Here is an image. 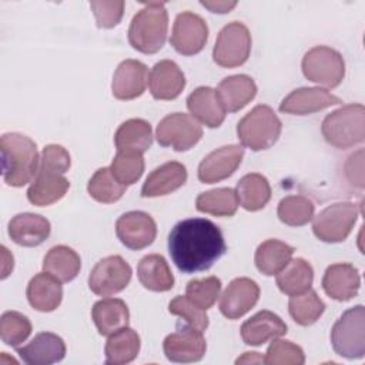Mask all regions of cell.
Wrapping results in <instances>:
<instances>
[{
  "mask_svg": "<svg viewBox=\"0 0 365 365\" xmlns=\"http://www.w3.org/2000/svg\"><path fill=\"white\" fill-rule=\"evenodd\" d=\"M215 91L225 111L235 113L254 100L257 84L247 74H235L221 80Z\"/></svg>",
  "mask_w": 365,
  "mask_h": 365,
  "instance_id": "cell-28",
  "label": "cell"
},
{
  "mask_svg": "<svg viewBox=\"0 0 365 365\" xmlns=\"http://www.w3.org/2000/svg\"><path fill=\"white\" fill-rule=\"evenodd\" d=\"M201 6H204L212 13L224 14L231 11L237 6V1H201Z\"/></svg>",
  "mask_w": 365,
  "mask_h": 365,
  "instance_id": "cell-47",
  "label": "cell"
},
{
  "mask_svg": "<svg viewBox=\"0 0 365 365\" xmlns=\"http://www.w3.org/2000/svg\"><path fill=\"white\" fill-rule=\"evenodd\" d=\"M81 268L80 255L67 245H56L48 250L43 259V271L61 282L73 281Z\"/></svg>",
  "mask_w": 365,
  "mask_h": 365,
  "instance_id": "cell-33",
  "label": "cell"
},
{
  "mask_svg": "<svg viewBox=\"0 0 365 365\" xmlns=\"http://www.w3.org/2000/svg\"><path fill=\"white\" fill-rule=\"evenodd\" d=\"M31 334L30 319L17 311H6L0 318V336L1 341L17 348Z\"/></svg>",
  "mask_w": 365,
  "mask_h": 365,
  "instance_id": "cell-42",
  "label": "cell"
},
{
  "mask_svg": "<svg viewBox=\"0 0 365 365\" xmlns=\"http://www.w3.org/2000/svg\"><path fill=\"white\" fill-rule=\"evenodd\" d=\"M187 107L191 115L210 128H217L225 118V108L222 107L217 91L211 87H198L187 97Z\"/></svg>",
  "mask_w": 365,
  "mask_h": 365,
  "instance_id": "cell-26",
  "label": "cell"
},
{
  "mask_svg": "<svg viewBox=\"0 0 365 365\" xmlns=\"http://www.w3.org/2000/svg\"><path fill=\"white\" fill-rule=\"evenodd\" d=\"M163 349L167 359L171 362H198L205 355L207 342L202 331L184 322L180 324L174 332L165 336Z\"/></svg>",
  "mask_w": 365,
  "mask_h": 365,
  "instance_id": "cell-13",
  "label": "cell"
},
{
  "mask_svg": "<svg viewBox=\"0 0 365 365\" xmlns=\"http://www.w3.org/2000/svg\"><path fill=\"white\" fill-rule=\"evenodd\" d=\"M288 311L298 325L308 327L319 319L325 311V304L318 294L309 288L308 291L289 298Z\"/></svg>",
  "mask_w": 365,
  "mask_h": 365,
  "instance_id": "cell-38",
  "label": "cell"
},
{
  "mask_svg": "<svg viewBox=\"0 0 365 365\" xmlns=\"http://www.w3.org/2000/svg\"><path fill=\"white\" fill-rule=\"evenodd\" d=\"M322 135L335 148H349L365 140V108L348 104L328 114L321 125Z\"/></svg>",
  "mask_w": 365,
  "mask_h": 365,
  "instance_id": "cell-5",
  "label": "cell"
},
{
  "mask_svg": "<svg viewBox=\"0 0 365 365\" xmlns=\"http://www.w3.org/2000/svg\"><path fill=\"white\" fill-rule=\"evenodd\" d=\"M237 364H261L264 362V356L259 355L258 352H244L242 356H240L237 361Z\"/></svg>",
  "mask_w": 365,
  "mask_h": 365,
  "instance_id": "cell-49",
  "label": "cell"
},
{
  "mask_svg": "<svg viewBox=\"0 0 365 365\" xmlns=\"http://www.w3.org/2000/svg\"><path fill=\"white\" fill-rule=\"evenodd\" d=\"M251 34L241 21H231L222 27L212 50L214 61L225 68L242 66L251 53Z\"/></svg>",
  "mask_w": 365,
  "mask_h": 365,
  "instance_id": "cell-10",
  "label": "cell"
},
{
  "mask_svg": "<svg viewBox=\"0 0 365 365\" xmlns=\"http://www.w3.org/2000/svg\"><path fill=\"white\" fill-rule=\"evenodd\" d=\"M131 267L120 255L100 259L88 275V288L100 297H110L123 291L131 279Z\"/></svg>",
  "mask_w": 365,
  "mask_h": 365,
  "instance_id": "cell-12",
  "label": "cell"
},
{
  "mask_svg": "<svg viewBox=\"0 0 365 365\" xmlns=\"http://www.w3.org/2000/svg\"><path fill=\"white\" fill-rule=\"evenodd\" d=\"M168 311L173 315L182 318L185 324L202 332L208 328V317L205 311L191 302L187 295H177L174 299H171L168 304Z\"/></svg>",
  "mask_w": 365,
  "mask_h": 365,
  "instance_id": "cell-45",
  "label": "cell"
},
{
  "mask_svg": "<svg viewBox=\"0 0 365 365\" xmlns=\"http://www.w3.org/2000/svg\"><path fill=\"white\" fill-rule=\"evenodd\" d=\"M90 7L94 13L97 26L100 29H111L115 27L124 13V1L114 0V1H91Z\"/></svg>",
  "mask_w": 365,
  "mask_h": 365,
  "instance_id": "cell-46",
  "label": "cell"
},
{
  "mask_svg": "<svg viewBox=\"0 0 365 365\" xmlns=\"http://www.w3.org/2000/svg\"><path fill=\"white\" fill-rule=\"evenodd\" d=\"M168 30V14L161 1L145 3L133 17L128 27V41L140 53L154 54L165 43Z\"/></svg>",
  "mask_w": 365,
  "mask_h": 365,
  "instance_id": "cell-4",
  "label": "cell"
},
{
  "mask_svg": "<svg viewBox=\"0 0 365 365\" xmlns=\"http://www.w3.org/2000/svg\"><path fill=\"white\" fill-rule=\"evenodd\" d=\"M334 351L348 359L365 355V309L362 305L346 309L331 329Z\"/></svg>",
  "mask_w": 365,
  "mask_h": 365,
  "instance_id": "cell-7",
  "label": "cell"
},
{
  "mask_svg": "<svg viewBox=\"0 0 365 365\" xmlns=\"http://www.w3.org/2000/svg\"><path fill=\"white\" fill-rule=\"evenodd\" d=\"M111 174L123 185H131L137 182L144 173V158L137 151H117L111 165Z\"/></svg>",
  "mask_w": 365,
  "mask_h": 365,
  "instance_id": "cell-41",
  "label": "cell"
},
{
  "mask_svg": "<svg viewBox=\"0 0 365 365\" xmlns=\"http://www.w3.org/2000/svg\"><path fill=\"white\" fill-rule=\"evenodd\" d=\"M148 86L155 100H174L185 87V76L173 60H161L151 68Z\"/></svg>",
  "mask_w": 365,
  "mask_h": 365,
  "instance_id": "cell-22",
  "label": "cell"
},
{
  "mask_svg": "<svg viewBox=\"0 0 365 365\" xmlns=\"http://www.w3.org/2000/svg\"><path fill=\"white\" fill-rule=\"evenodd\" d=\"M281 120L265 104L255 106L237 124V134L242 147L252 151L267 150L277 143L281 134Z\"/></svg>",
  "mask_w": 365,
  "mask_h": 365,
  "instance_id": "cell-6",
  "label": "cell"
},
{
  "mask_svg": "<svg viewBox=\"0 0 365 365\" xmlns=\"http://www.w3.org/2000/svg\"><path fill=\"white\" fill-rule=\"evenodd\" d=\"M153 143L150 123L143 118H130L124 121L114 134L117 151H137L144 154Z\"/></svg>",
  "mask_w": 365,
  "mask_h": 365,
  "instance_id": "cell-31",
  "label": "cell"
},
{
  "mask_svg": "<svg viewBox=\"0 0 365 365\" xmlns=\"http://www.w3.org/2000/svg\"><path fill=\"white\" fill-rule=\"evenodd\" d=\"M314 281V269L304 258L291 261L277 274V285L285 295H299L308 291Z\"/></svg>",
  "mask_w": 365,
  "mask_h": 365,
  "instance_id": "cell-34",
  "label": "cell"
},
{
  "mask_svg": "<svg viewBox=\"0 0 365 365\" xmlns=\"http://www.w3.org/2000/svg\"><path fill=\"white\" fill-rule=\"evenodd\" d=\"M195 207L200 212L217 217H232L238 208V198L232 188H215L201 192L195 200Z\"/></svg>",
  "mask_w": 365,
  "mask_h": 365,
  "instance_id": "cell-37",
  "label": "cell"
},
{
  "mask_svg": "<svg viewBox=\"0 0 365 365\" xmlns=\"http://www.w3.org/2000/svg\"><path fill=\"white\" fill-rule=\"evenodd\" d=\"M187 181V168L178 161H168L153 170L141 188V195L145 198L167 195Z\"/></svg>",
  "mask_w": 365,
  "mask_h": 365,
  "instance_id": "cell-25",
  "label": "cell"
},
{
  "mask_svg": "<svg viewBox=\"0 0 365 365\" xmlns=\"http://www.w3.org/2000/svg\"><path fill=\"white\" fill-rule=\"evenodd\" d=\"M287 334V324L277 314L262 309L241 325V338L247 345L258 346Z\"/></svg>",
  "mask_w": 365,
  "mask_h": 365,
  "instance_id": "cell-24",
  "label": "cell"
},
{
  "mask_svg": "<svg viewBox=\"0 0 365 365\" xmlns=\"http://www.w3.org/2000/svg\"><path fill=\"white\" fill-rule=\"evenodd\" d=\"M26 295L36 311L51 312L58 308L63 299L61 281L46 271L40 272L30 279Z\"/></svg>",
  "mask_w": 365,
  "mask_h": 365,
  "instance_id": "cell-27",
  "label": "cell"
},
{
  "mask_svg": "<svg viewBox=\"0 0 365 365\" xmlns=\"http://www.w3.org/2000/svg\"><path fill=\"white\" fill-rule=\"evenodd\" d=\"M358 215L359 208L354 202L331 204L314 217L312 231L324 242H341L351 234Z\"/></svg>",
  "mask_w": 365,
  "mask_h": 365,
  "instance_id": "cell-9",
  "label": "cell"
},
{
  "mask_svg": "<svg viewBox=\"0 0 365 365\" xmlns=\"http://www.w3.org/2000/svg\"><path fill=\"white\" fill-rule=\"evenodd\" d=\"M125 188L127 187L118 182L111 174L110 167L98 168L87 184L90 197L103 204H113L118 201L124 195Z\"/></svg>",
  "mask_w": 365,
  "mask_h": 365,
  "instance_id": "cell-39",
  "label": "cell"
},
{
  "mask_svg": "<svg viewBox=\"0 0 365 365\" xmlns=\"http://www.w3.org/2000/svg\"><path fill=\"white\" fill-rule=\"evenodd\" d=\"M341 98L321 87H301L291 91L279 104V111L295 115H307L331 106L341 104Z\"/></svg>",
  "mask_w": 365,
  "mask_h": 365,
  "instance_id": "cell-18",
  "label": "cell"
},
{
  "mask_svg": "<svg viewBox=\"0 0 365 365\" xmlns=\"http://www.w3.org/2000/svg\"><path fill=\"white\" fill-rule=\"evenodd\" d=\"M70 164V154L63 145H46L37 174L27 190L29 201L37 207H47L61 200L70 187L68 180L64 177Z\"/></svg>",
  "mask_w": 365,
  "mask_h": 365,
  "instance_id": "cell-2",
  "label": "cell"
},
{
  "mask_svg": "<svg viewBox=\"0 0 365 365\" xmlns=\"http://www.w3.org/2000/svg\"><path fill=\"white\" fill-rule=\"evenodd\" d=\"M227 251L221 230L207 218H187L177 222L168 235V252L175 267L185 272H200Z\"/></svg>",
  "mask_w": 365,
  "mask_h": 365,
  "instance_id": "cell-1",
  "label": "cell"
},
{
  "mask_svg": "<svg viewBox=\"0 0 365 365\" xmlns=\"http://www.w3.org/2000/svg\"><path fill=\"white\" fill-rule=\"evenodd\" d=\"M148 68L138 60H124L118 64L111 83L113 96L118 100L140 97L148 83Z\"/></svg>",
  "mask_w": 365,
  "mask_h": 365,
  "instance_id": "cell-19",
  "label": "cell"
},
{
  "mask_svg": "<svg viewBox=\"0 0 365 365\" xmlns=\"http://www.w3.org/2000/svg\"><path fill=\"white\" fill-rule=\"evenodd\" d=\"M259 298L258 284L247 277L232 279L224 289L220 299V311L228 319L245 315Z\"/></svg>",
  "mask_w": 365,
  "mask_h": 365,
  "instance_id": "cell-17",
  "label": "cell"
},
{
  "mask_svg": "<svg viewBox=\"0 0 365 365\" xmlns=\"http://www.w3.org/2000/svg\"><path fill=\"white\" fill-rule=\"evenodd\" d=\"M3 180L10 187H23L34 180L40 158L36 143L20 133H6L0 138Z\"/></svg>",
  "mask_w": 365,
  "mask_h": 365,
  "instance_id": "cell-3",
  "label": "cell"
},
{
  "mask_svg": "<svg viewBox=\"0 0 365 365\" xmlns=\"http://www.w3.org/2000/svg\"><path fill=\"white\" fill-rule=\"evenodd\" d=\"M294 248L279 240H267L255 251V265L264 275H277L292 258Z\"/></svg>",
  "mask_w": 365,
  "mask_h": 365,
  "instance_id": "cell-36",
  "label": "cell"
},
{
  "mask_svg": "<svg viewBox=\"0 0 365 365\" xmlns=\"http://www.w3.org/2000/svg\"><path fill=\"white\" fill-rule=\"evenodd\" d=\"M315 207L311 200L304 195H288L278 204V218L291 227H301L314 218Z\"/></svg>",
  "mask_w": 365,
  "mask_h": 365,
  "instance_id": "cell-40",
  "label": "cell"
},
{
  "mask_svg": "<svg viewBox=\"0 0 365 365\" xmlns=\"http://www.w3.org/2000/svg\"><path fill=\"white\" fill-rule=\"evenodd\" d=\"M302 73L312 83L335 88L345 77V61L339 51L328 46H315L302 58Z\"/></svg>",
  "mask_w": 365,
  "mask_h": 365,
  "instance_id": "cell-8",
  "label": "cell"
},
{
  "mask_svg": "<svg viewBox=\"0 0 365 365\" xmlns=\"http://www.w3.org/2000/svg\"><path fill=\"white\" fill-rule=\"evenodd\" d=\"M140 352V336L138 334L124 327L114 334L108 335L104 346L106 362L111 365H123L134 361Z\"/></svg>",
  "mask_w": 365,
  "mask_h": 365,
  "instance_id": "cell-35",
  "label": "cell"
},
{
  "mask_svg": "<svg viewBox=\"0 0 365 365\" xmlns=\"http://www.w3.org/2000/svg\"><path fill=\"white\" fill-rule=\"evenodd\" d=\"M221 292V279L217 277H207L201 279H192L187 284L185 295L198 308L210 309Z\"/></svg>",
  "mask_w": 365,
  "mask_h": 365,
  "instance_id": "cell-43",
  "label": "cell"
},
{
  "mask_svg": "<svg viewBox=\"0 0 365 365\" xmlns=\"http://www.w3.org/2000/svg\"><path fill=\"white\" fill-rule=\"evenodd\" d=\"M17 354L29 365H50L64 358L66 344L53 332H40L27 345L17 348Z\"/></svg>",
  "mask_w": 365,
  "mask_h": 365,
  "instance_id": "cell-23",
  "label": "cell"
},
{
  "mask_svg": "<svg viewBox=\"0 0 365 365\" xmlns=\"http://www.w3.org/2000/svg\"><path fill=\"white\" fill-rule=\"evenodd\" d=\"M155 137L163 147L187 151L201 140L202 127L191 114L173 113L158 123Z\"/></svg>",
  "mask_w": 365,
  "mask_h": 365,
  "instance_id": "cell-11",
  "label": "cell"
},
{
  "mask_svg": "<svg viewBox=\"0 0 365 365\" xmlns=\"http://www.w3.org/2000/svg\"><path fill=\"white\" fill-rule=\"evenodd\" d=\"M244 157V148L238 144H230L211 151L198 165V180L204 184H212L231 177L240 167Z\"/></svg>",
  "mask_w": 365,
  "mask_h": 365,
  "instance_id": "cell-16",
  "label": "cell"
},
{
  "mask_svg": "<svg viewBox=\"0 0 365 365\" xmlns=\"http://www.w3.org/2000/svg\"><path fill=\"white\" fill-rule=\"evenodd\" d=\"M115 234L123 245L138 251L153 244L157 235V224L144 211H128L117 220Z\"/></svg>",
  "mask_w": 365,
  "mask_h": 365,
  "instance_id": "cell-15",
  "label": "cell"
},
{
  "mask_svg": "<svg viewBox=\"0 0 365 365\" xmlns=\"http://www.w3.org/2000/svg\"><path fill=\"white\" fill-rule=\"evenodd\" d=\"M137 275L141 285L154 292L170 291L174 287V275L168 262L160 254L143 257L137 265Z\"/></svg>",
  "mask_w": 365,
  "mask_h": 365,
  "instance_id": "cell-30",
  "label": "cell"
},
{
  "mask_svg": "<svg viewBox=\"0 0 365 365\" xmlns=\"http://www.w3.org/2000/svg\"><path fill=\"white\" fill-rule=\"evenodd\" d=\"M208 38V26L205 20L192 13L182 11L175 17L170 43L174 50L182 56L198 54Z\"/></svg>",
  "mask_w": 365,
  "mask_h": 365,
  "instance_id": "cell-14",
  "label": "cell"
},
{
  "mask_svg": "<svg viewBox=\"0 0 365 365\" xmlns=\"http://www.w3.org/2000/svg\"><path fill=\"white\" fill-rule=\"evenodd\" d=\"M1 251H3V274H1V278L4 279L13 271V255L9 252V250L4 245L1 247Z\"/></svg>",
  "mask_w": 365,
  "mask_h": 365,
  "instance_id": "cell-48",
  "label": "cell"
},
{
  "mask_svg": "<svg viewBox=\"0 0 365 365\" xmlns=\"http://www.w3.org/2000/svg\"><path fill=\"white\" fill-rule=\"evenodd\" d=\"M91 318L100 335L108 336L128 325L130 312L127 304L120 298H104L91 308Z\"/></svg>",
  "mask_w": 365,
  "mask_h": 365,
  "instance_id": "cell-29",
  "label": "cell"
},
{
  "mask_svg": "<svg viewBox=\"0 0 365 365\" xmlns=\"http://www.w3.org/2000/svg\"><path fill=\"white\" fill-rule=\"evenodd\" d=\"M264 362L268 365H302L305 354L301 346L291 341L274 339L267 349Z\"/></svg>",
  "mask_w": 365,
  "mask_h": 365,
  "instance_id": "cell-44",
  "label": "cell"
},
{
  "mask_svg": "<svg viewBox=\"0 0 365 365\" xmlns=\"http://www.w3.org/2000/svg\"><path fill=\"white\" fill-rule=\"evenodd\" d=\"M238 204L247 211L262 210L271 200V187L268 180L258 174L251 173L244 175L235 187Z\"/></svg>",
  "mask_w": 365,
  "mask_h": 365,
  "instance_id": "cell-32",
  "label": "cell"
},
{
  "mask_svg": "<svg viewBox=\"0 0 365 365\" xmlns=\"http://www.w3.org/2000/svg\"><path fill=\"white\" fill-rule=\"evenodd\" d=\"M361 287L358 269L348 262L332 264L325 269L322 288L328 297L335 301H349L356 297Z\"/></svg>",
  "mask_w": 365,
  "mask_h": 365,
  "instance_id": "cell-20",
  "label": "cell"
},
{
  "mask_svg": "<svg viewBox=\"0 0 365 365\" xmlns=\"http://www.w3.org/2000/svg\"><path fill=\"white\" fill-rule=\"evenodd\" d=\"M7 231L11 241L17 245L37 247L48 238L51 225L50 221L40 214L23 212L9 221Z\"/></svg>",
  "mask_w": 365,
  "mask_h": 365,
  "instance_id": "cell-21",
  "label": "cell"
}]
</instances>
